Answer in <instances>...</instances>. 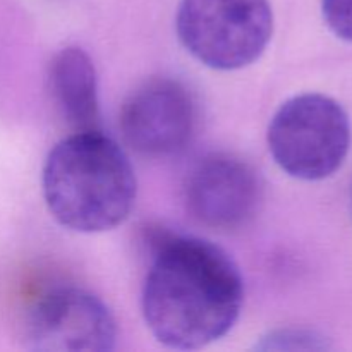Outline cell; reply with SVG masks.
Instances as JSON below:
<instances>
[{
  "label": "cell",
  "mask_w": 352,
  "mask_h": 352,
  "mask_svg": "<svg viewBox=\"0 0 352 352\" xmlns=\"http://www.w3.org/2000/svg\"><path fill=\"white\" fill-rule=\"evenodd\" d=\"M322 10L327 26L352 43V0H322Z\"/></svg>",
  "instance_id": "30bf717a"
},
{
  "label": "cell",
  "mask_w": 352,
  "mask_h": 352,
  "mask_svg": "<svg viewBox=\"0 0 352 352\" xmlns=\"http://www.w3.org/2000/svg\"><path fill=\"white\" fill-rule=\"evenodd\" d=\"M244 282L232 258L198 237L162 234L141 296L144 322L170 349H201L236 325Z\"/></svg>",
  "instance_id": "6da1fadb"
},
{
  "label": "cell",
  "mask_w": 352,
  "mask_h": 352,
  "mask_svg": "<svg viewBox=\"0 0 352 352\" xmlns=\"http://www.w3.org/2000/svg\"><path fill=\"white\" fill-rule=\"evenodd\" d=\"M263 184L256 168L237 155L210 153L189 168L184 203L192 219L208 229L232 232L258 215Z\"/></svg>",
  "instance_id": "8992f818"
},
{
  "label": "cell",
  "mask_w": 352,
  "mask_h": 352,
  "mask_svg": "<svg viewBox=\"0 0 352 352\" xmlns=\"http://www.w3.org/2000/svg\"><path fill=\"white\" fill-rule=\"evenodd\" d=\"M48 88L72 133L100 129L98 79L91 57L79 47H65L48 65Z\"/></svg>",
  "instance_id": "ba28073f"
},
{
  "label": "cell",
  "mask_w": 352,
  "mask_h": 352,
  "mask_svg": "<svg viewBox=\"0 0 352 352\" xmlns=\"http://www.w3.org/2000/svg\"><path fill=\"white\" fill-rule=\"evenodd\" d=\"M26 340L36 351H112L117 323L91 292L58 287L41 296L30 311Z\"/></svg>",
  "instance_id": "52a82bcc"
},
{
  "label": "cell",
  "mask_w": 352,
  "mask_h": 352,
  "mask_svg": "<svg viewBox=\"0 0 352 352\" xmlns=\"http://www.w3.org/2000/svg\"><path fill=\"white\" fill-rule=\"evenodd\" d=\"M260 351H322L329 349L322 333L308 329H278L256 344Z\"/></svg>",
  "instance_id": "9c48e42d"
},
{
  "label": "cell",
  "mask_w": 352,
  "mask_h": 352,
  "mask_svg": "<svg viewBox=\"0 0 352 352\" xmlns=\"http://www.w3.org/2000/svg\"><path fill=\"white\" fill-rule=\"evenodd\" d=\"M41 186L48 212L74 232L116 229L136 203L133 165L102 131L74 133L55 144L45 160Z\"/></svg>",
  "instance_id": "7a4b0ae2"
},
{
  "label": "cell",
  "mask_w": 352,
  "mask_h": 352,
  "mask_svg": "<svg viewBox=\"0 0 352 352\" xmlns=\"http://www.w3.org/2000/svg\"><path fill=\"white\" fill-rule=\"evenodd\" d=\"M198 126L195 96L172 78H153L138 86L120 110L124 141L146 158L177 157Z\"/></svg>",
  "instance_id": "5b68a950"
},
{
  "label": "cell",
  "mask_w": 352,
  "mask_h": 352,
  "mask_svg": "<svg viewBox=\"0 0 352 352\" xmlns=\"http://www.w3.org/2000/svg\"><path fill=\"white\" fill-rule=\"evenodd\" d=\"M351 120L339 102L305 93L282 103L268 126L275 164L291 177L322 181L340 168L351 148Z\"/></svg>",
  "instance_id": "3957f363"
},
{
  "label": "cell",
  "mask_w": 352,
  "mask_h": 352,
  "mask_svg": "<svg viewBox=\"0 0 352 352\" xmlns=\"http://www.w3.org/2000/svg\"><path fill=\"white\" fill-rule=\"evenodd\" d=\"M175 30L182 47L215 71L248 67L274 34L268 0H181Z\"/></svg>",
  "instance_id": "277c9868"
}]
</instances>
